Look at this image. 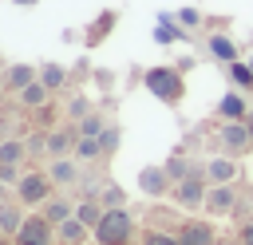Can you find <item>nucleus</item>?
<instances>
[{
  "label": "nucleus",
  "mask_w": 253,
  "mask_h": 245,
  "mask_svg": "<svg viewBox=\"0 0 253 245\" xmlns=\"http://www.w3.org/2000/svg\"><path fill=\"white\" fill-rule=\"evenodd\" d=\"M174 20L186 28V32H194V28H202L206 24V16H202V8H178L174 12Z\"/></svg>",
  "instance_id": "obj_31"
},
{
  "label": "nucleus",
  "mask_w": 253,
  "mask_h": 245,
  "mask_svg": "<svg viewBox=\"0 0 253 245\" xmlns=\"http://www.w3.org/2000/svg\"><path fill=\"white\" fill-rule=\"evenodd\" d=\"M24 217H28V213H20L12 202H4V205H0V221H4V233H8V237H12V233L24 225Z\"/></svg>",
  "instance_id": "obj_29"
},
{
  "label": "nucleus",
  "mask_w": 253,
  "mask_h": 245,
  "mask_svg": "<svg viewBox=\"0 0 253 245\" xmlns=\"http://www.w3.org/2000/svg\"><path fill=\"white\" fill-rule=\"evenodd\" d=\"M91 233H95V245H130L134 241V217L126 213V205L123 209H107L103 221Z\"/></svg>",
  "instance_id": "obj_2"
},
{
  "label": "nucleus",
  "mask_w": 253,
  "mask_h": 245,
  "mask_svg": "<svg viewBox=\"0 0 253 245\" xmlns=\"http://www.w3.org/2000/svg\"><path fill=\"white\" fill-rule=\"evenodd\" d=\"M20 178H24V174H20V166L0 162V182H4V186H20Z\"/></svg>",
  "instance_id": "obj_34"
},
{
  "label": "nucleus",
  "mask_w": 253,
  "mask_h": 245,
  "mask_svg": "<svg viewBox=\"0 0 253 245\" xmlns=\"http://www.w3.org/2000/svg\"><path fill=\"white\" fill-rule=\"evenodd\" d=\"M166 170H170V178H174V182H182V178H190V174H202L206 166H194L186 154H174V158L166 162Z\"/></svg>",
  "instance_id": "obj_25"
},
{
  "label": "nucleus",
  "mask_w": 253,
  "mask_h": 245,
  "mask_svg": "<svg viewBox=\"0 0 253 245\" xmlns=\"http://www.w3.org/2000/svg\"><path fill=\"white\" fill-rule=\"evenodd\" d=\"M87 233H91V225H83L79 217H67L63 225H55V237H59L63 245H83Z\"/></svg>",
  "instance_id": "obj_19"
},
{
  "label": "nucleus",
  "mask_w": 253,
  "mask_h": 245,
  "mask_svg": "<svg viewBox=\"0 0 253 245\" xmlns=\"http://www.w3.org/2000/svg\"><path fill=\"white\" fill-rule=\"evenodd\" d=\"M249 67H253V55H249Z\"/></svg>",
  "instance_id": "obj_43"
},
{
  "label": "nucleus",
  "mask_w": 253,
  "mask_h": 245,
  "mask_svg": "<svg viewBox=\"0 0 253 245\" xmlns=\"http://www.w3.org/2000/svg\"><path fill=\"white\" fill-rule=\"evenodd\" d=\"M47 174H51V182H55V186H75V182L83 178V174H79V162H75V158H51Z\"/></svg>",
  "instance_id": "obj_16"
},
{
  "label": "nucleus",
  "mask_w": 253,
  "mask_h": 245,
  "mask_svg": "<svg viewBox=\"0 0 253 245\" xmlns=\"http://www.w3.org/2000/svg\"><path fill=\"white\" fill-rule=\"evenodd\" d=\"M40 83H43V87H47V91L55 95V91H59V87L67 83V67H63V63H55V59L40 63Z\"/></svg>",
  "instance_id": "obj_20"
},
{
  "label": "nucleus",
  "mask_w": 253,
  "mask_h": 245,
  "mask_svg": "<svg viewBox=\"0 0 253 245\" xmlns=\"http://www.w3.org/2000/svg\"><path fill=\"white\" fill-rule=\"evenodd\" d=\"M233 178H237V162L229 154H213L206 162V182L210 186H233Z\"/></svg>",
  "instance_id": "obj_13"
},
{
  "label": "nucleus",
  "mask_w": 253,
  "mask_h": 245,
  "mask_svg": "<svg viewBox=\"0 0 253 245\" xmlns=\"http://www.w3.org/2000/svg\"><path fill=\"white\" fill-rule=\"evenodd\" d=\"M95 87H99V91H115V71L99 67V71H95Z\"/></svg>",
  "instance_id": "obj_35"
},
{
  "label": "nucleus",
  "mask_w": 253,
  "mask_h": 245,
  "mask_svg": "<svg viewBox=\"0 0 253 245\" xmlns=\"http://www.w3.org/2000/svg\"><path fill=\"white\" fill-rule=\"evenodd\" d=\"M12 4H16V8H36L40 0H12Z\"/></svg>",
  "instance_id": "obj_37"
},
{
  "label": "nucleus",
  "mask_w": 253,
  "mask_h": 245,
  "mask_svg": "<svg viewBox=\"0 0 253 245\" xmlns=\"http://www.w3.org/2000/svg\"><path fill=\"white\" fill-rule=\"evenodd\" d=\"M75 162H95V158H103V142L99 138H91V134H79V142H75V154H71Z\"/></svg>",
  "instance_id": "obj_23"
},
{
  "label": "nucleus",
  "mask_w": 253,
  "mask_h": 245,
  "mask_svg": "<svg viewBox=\"0 0 253 245\" xmlns=\"http://www.w3.org/2000/svg\"><path fill=\"white\" fill-rule=\"evenodd\" d=\"M0 205H4V182H0Z\"/></svg>",
  "instance_id": "obj_39"
},
{
  "label": "nucleus",
  "mask_w": 253,
  "mask_h": 245,
  "mask_svg": "<svg viewBox=\"0 0 253 245\" xmlns=\"http://www.w3.org/2000/svg\"><path fill=\"white\" fill-rule=\"evenodd\" d=\"M103 213H107V205H103L99 198H83V202H75V217H79L83 225H91V229L103 221Z\"/></svg>",
  "instance_id": "obj_21"
},
{
  "label": "nucleus",
  "mask_w": 253,
  "mask_h": 245,
  "mask_svg": "<svg viewBox=\"0 0 253 245\" xmlns=\"http://www.w3.org/2000/svg\"><path fill=\"white\" fill-rule=\"evenodd\" d=\"M40 79V67H32V63H8L4 67V75H0V83H4V91H24L28 83H36Z\"/></svg>",
  "instance_id": "obj_12"
},
{
  "label": "nucleus",
  "mask_w": 253,
  "mask_h": 245,
  "mask_svg": "<svg viewBox=\"0 0 253 245\" xmlns=\"http://www.w3.org/2000/svg\"><path fill=\"white\" fill-rule=\"evenodd\" d=\"M206 55L217 63H233L237 59V43L229 40V32H210L206 36Z\"/></svg>",
  "instance_id": "obj_14"
},
{
  "label": "nucleus",
  "mask_w": 253,
  "mask_h": 245,
  "mask_svg": "<svg viewBox=\"0 0 253 245\" xmlns=\"http://www.w3.org/2000/svg\"><path fill=\"white\" fill-rule=\"evenodd\" d=\"M91 111H95V103H91L87 95H71V103H67V122H83Z\"/></svg>",
  "instance_id": "obj_27"
},
{
  "label": "nucleus",
  "mask_w": 253,
  "mask_h": 245,
  "mask_svg": "<svg viewBox=\"0 0 253 245\" xmlns=\"http://www.w3.org/2000/svg\"><path fill=\"white\" fill-rule=\"evenodd\" d=\"M24 154H28V142H20V138H4V142H0V162L20 166V162H24Z\"/></svg>",
  "instance_id": "obj_26"
},
{
  "label": "nucleus",
  "mask_w": 253,
  "mask_h": 245,
  "mask_svg": "<svg viewBox=\"0 0 253 245\" xmlns=\"http://www.w3.org/2000/svg\"><path fill=\"white\" fill-rule=\"evenodd\" d=\"M47 99H51V91L36 79V83H28L24 91H20V103L28 107V111H40V107H47Z\"/></svg>",
  "instance_id": "obj_22"
},
{
  "label": "nucleus",
  "mask_w": 253,
  "mask_h": 245,
  "mask_svg": "<svg viewBox=\"0 0 253 245\" xmlns=\"http://www.w3.org/2000/svg\"><path fill=\"white\" fill-rule=\"evenodd\" d=\"M0 237H4V221H0Z\"/></svg>",
  "instance_id": "obj_42"
},
{
  "label": "nucleus",
  "mask_w": 253,
  "mask_h": 245,
  "mask_svg": "<svg viewBox=\"0 0 253 245\" xmlns=\"http://www.w3.org/2000/svg\"><path fill=\"white\" fill-rule=\"evenodd\" d=\"M99 202H103L107 209H123V205H126V190H123V186H115V182H107V186H103V194H99Z\"/></svg>",
  "instance_id": "obj_28"
},
{
  "label": "nucleus",
  "mask_w": 253,
  "mask_h": 245,
  "mask_svg": "<svg viewBox=\"0 0 253 245\" xmlns=\"http://www.w3.org/2000/svg\"><path fill=\"white\" fill-rule=\"evenodd\" d=\"M138 190L146 198H162V194L174 190V178H170L166 166H146V170H138Z\"/></svg>",
  "instance_id": "obj_8"
},
{
  "label": "nucleus",
  "mask_w": 253,
  "mask_h": 245,
  "mask_svg": "<svg viewBox=\"0 0 253 245\" xmlns=\"http://www.w3.org/2000/svg\"><path fill=\"white\" fill-rule=\"evenodd\" d=\"M217 119H221V122H245V119H249V103H245V95H241L237 87L217 99Z\"/></svg>",
  "instance_id": "obj_10"
},
{
  "label": "nucleus",
  "mask_w": 253,
  "mask_h": 245,
  "mask_svg": "<svg viewBox=\"0 0 253 245\" xmlns=\"http://www.w3.org/2000/svg\"><path fill=\"white\" fill-rule=\"evenodd\" d=\"M217 146H221V154H229V158H237V154L253 150L249 122H221V130H217Z\"/></svg>",
  "instance_id": "obj_5"
},
{
  "label": "nucleus",
  "mask_w": 253,
  "mask_h": 245,
  "mask_svg": "<svg viewBox=\"0 0 253 245\" xmlns=\"http://www.w3.org/2000/svg\"><path fill=\"white\" fill-rule=\"evenodd\" d=\"M75 130H79V134H91V138H99V134L107 130V119H103L99 111H91L83 122H75Z\"/></svg>",
  "instance_id": "obj_30"
},
{
  "label": "nucleus",
  "mask_w": 253,
  "mask_h": 245,
  "mask_svg": "<svg viewBox=\"0 0 253 245\" xmlns=\"http://www.w3.org/2000/svg\"><path fill=\"white\" fill-rule=\"evenodd\" d=\"M142 245H178V233H162V229H150V233H142Z\"/></svg>",
  "instance_id": "obj_33"
},
{
  "label": "nucleus",
  "mask_w": 253,
  "mask_h": 245,
  "mask_svg": "<svg viewBox=\"0 0 253 245\" xmlns=\"http://www.w3.org/2000/svg\"><path fill=\"white\" fill-rule=\"evenodd\" d=\"M217 245H241V241H217Z\"/></svg>",
  "instance_id": "obj_41"
},
{
  "label": "nucleus",
  "mask_w": 253,
  "mask_h": 245,
  "mask_svg": "<svg viewBox=\"0 0 253 245\" xmlns=\"http://www.w3.org/2000/svg\"><path fill=\"white\" fill-rule=\"evenodd\" d=\"M245 122H249V134H253V111H249V119H245Z\"/></svg>",
  "instance_id": "obj_38"
},
{
  "label": "nucleus",
  "mask_w": 253,
  "mask_h": 245,
  "mask_svg": "<svg viewBox=\"0 0 253 245\" xmlns=\"http://www.w3.org/2000/svg\"><path fill=\"white\" fill-rule=\"evenodd\" d=\"M75 142H79V130L75 126H59L47 134V154L51 158H71L75 154Z\"/></svg>",
  "instance_id": "obj_15"
},
{
  "label": "nucleus",
  "mask_w": 253,
  "mask_h": 245,
  "mask_svg": "<svg viewBox=\"0 0 253 245\" xmlns=\"http://www.w3.org/2000/svg\"><path fill=\"white\" fill-rule=\"evenodd\" d=\"M40 213H43L51 225H63L67 217H75V202H67V198H47V202L40 205Z\"/></svg>",
  "instance_id": "obj_18"
},
{
  "label": "nucleus",
  "mask_w": 253,
  "mask_h": 245,
  "mask_svg": "<svg viewBox=\"0 0 253 245\" xmlns=\"http://www.w3.org/2000/svg\"><path fill=\"white\" fill-rule=\"evenodd\" d=\"M55 241V225L36 209V213H28L24 217V225L12 233V245H51Z\"/></svg>",
  "instance_id": "obj_4"
},
{
  "label": "nucleus",
  "mask_w": 253,
  "mask_h": 245,
  "mask_svg": "<svg viewBox=\"0 0 253 245\" xmlns=\"http://www.w3.org/2000/svg\"><path fill=\"white\" fill-rule=\"evenodd\" d=\"M51 190H55L51 174H47V170H32V174H24V178H20L16 198H20V205H43V202L51 198Z\"/></svg>",
  "instance_id": "obj_3"
},
{
  "label": "nucleus",
  "mask_w": 253,
  "mask_h": 245,
  "mask_svg": "<svg viewBox=\"0 0 253 245\" xmlns=\"http://www.w3.org/2000/svg\"><path fill=\"white\" fill-rule=\"evenodd\" d=\"M237 241H241V245H253V221H245V225L237 229Z\"/></svg>",
  "instance_id": "obj_36"
},
{
  "label": "nucleus",
  "mask_w": 253,
  "mask_h": 245,
  "mask_svg": "<svg viewBox=\"0 0 253 245\" xmlns=\"http://www.w3.org/2000/svg\"><path fill=\"white\" fill-rule=\"evenodd\" d=\"M142 87L158 99V103H166V107H178L182 99H186V71L178 67V63H162V67H146L142 71Z\"/></svg>",
  "instance_id": "obj_1"
},
{
  "label": "nucleus",
  "mask_w": 253,
  "mask_h": 245,
  "mask_svg": "<svg viewBox=\"0 0 253 245\" xmlns=\"http://www.w3.org/2000/svg\"><path fill=\"white\" fill-rule=\"evenodd\" d=\"M115 24H119V12H115V8H103V12H99L91 24H87V32H83V43H87V47H99V43H103V40L115 32Z\"/></svg>",
  "instance_id": "obj_9"
},
{
  "label": "nucleus",
  "mask_w": 253,
  "mask_h": 245,
  "mask_svg": "<svg viewBox=\"0 0 253 245\" xmlns=\"http://www.w3.org/2000/svg\"><path fill=\"white\" fill-rule=\"evenodd\" d=\"M225 71H229V79H233L237 91H253V67H249V63L233 59V63H225Z\"/></svg>",
  "instance_id": "obj_24"
},
{
  "label": "nucleus",
  "mask_w": 253,
  "mask_h": 245,
  "mask_svg": "<svg viewBox=\"0 0 253 245\" xmlns=\"http://www.w3.org/2000/svg\"><path fill=\"white\" fill-rule=\"evenodd\" d=\"M178 245H217V233L210 221H182L178 225Z\"/></svg>",
  "instance_id": "obj_11"
},
{
  "label": "nucleus",
  "mask_w": 253,
  "mask_h": 245,
  "mask_svg": "<svg viewBox=\"0 0 253 245\" xmlns=\"http://www.w3.org/2000/svg\"><path fill=\"white\" fill-rule=\"evenodd\" d=\"M119 138H123V130H119L115 122H107V130L99 134V142H103V154H115V150H119Z\"/></svg>",
  "instance_id": "obj_32"
},
{
  "label": "nucleus",
  "mask_w": 253,
  "mask_h": 245,
  "mask_svg": "<svg viewBox=\"0 0 253 245\" xmlns=\"http://www.w3.org/2000/svg\"><path fill=\"white\" fill-rule=\"evenodd\" d=\"M182 36H186V28L174 20V12H162L158 24H154V40H158V43H178Z\"/></svg>",
  "instance_id": "obj_17"
},
{
  "label": "nucleus",
  "mask_w": 253,
  "mask_h": 245,
  "mask_svg": "<svg viewBox=\"0 0 253 245\" xmlns=\"http://www.w3.org/2000/svg\"><path fill=\"white\" fill-rule=\"evenodd\" d=\"M202 209H206L210 217H229V213L237 209V190H233V186H210Z\"/></svg>",
  "instance_id": "obj_7"
},
{
  "label": "nucleus",
  "mask_w": 253,
  "mask_h": 245,
  "mask_svg": "<svg viewBox=\"0 0 253 245\" xmlns=\"http://www.w3.org/2000/svg\"><path fill=\"white\" fill-rule=\"evenodd\" d=\"M4 95H8V91H4V83H0V103H4Z\"/></svg>",
  "instance_id": "obj_40"
},
{
  "label": "nucleus",
  "mask_w": 253,
  "mask_h": 245,
  "mask_svg": "<svg viewBox=\"0 0 253 245\" xmlns=\"http://www.w3.org/2000/svg\"><path fill=\"white\" fill-rule=\"evenodd\" d=\"M206 190H210V182H206V170L202 174H190V178H182V182H174V202L178 205H186V209H198L202 202H206Z\"/></svg>",
  "instance_id": "obj_6"
}]
</instances>
